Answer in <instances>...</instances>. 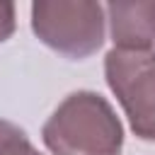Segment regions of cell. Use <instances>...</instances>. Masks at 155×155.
<instances>
[{
	"instance_id": "obj_1",
	"label": "cell",
	"mask_w": 155,
	"mask_h": 155,
	"mask_svg": "<svg viewBox=\"0 0 155 155\" xmlns=\"http://www.w3.org/2000/svg\"><path fill=\"white\" fill-rule=\"evenodd\" d=\"M41 138L53 155H121L124 126L102 94L78 90L56 107Z\"/></svg>"
},
{
	"instance_id": "obj_3",
	"label": "cell",
	"mask_w": 155,
	"mask_h": 155,
	"mask_svg": "<svg viewBox=\"0 0 155 155\" xmlns=\"http://www.w3.org/2000/svg\"><path fill=\"white\" fill-rule=\"evenodd\" d=\"M104 75L131 131L143 140H155V51L111 48L104 56Z\"/></svg>"
},
{
	"instance_id": "obj_6",
	"label": "cell",
	"mask_w": 155,
	"mask_h": 155,
	"mask_svg": "<svg viewBox=\"0 0 155 155\" xmlns=\"http://www.w3.org/2000/svg\"><path fill=\"white\" fill-rule=\"evenodd\" d=\"M15 31V5L0 2V44L7 41Z\"/></svg>"
},
{
	"instance_id": "obj_5",
	"label": "cell",
	"mask_w": 155,
	"mask_h": 155,
	"mask_svg": "<svg viewBox=\"0 0 155 155\" xmlns=\"http://www.w3.org/2000/svg\"><path fill=\"white\" fill-rule=\"evenodd\" d=\"M0 155H41V153L29 143L27 133L19 126L0 119Z\"/></svg>"
},
{
	"instance_id": "obj_4",
	"label": "cell",
	"mask_w": 155,
	"mask_h": 155,
	"mask_svg": "<svg viewBox=\"0 0 155 155\" xmlns=\"http://www.w3.org/2000/svg\"><path fill=\"white\" fill-rule=\"evenodd\" d=\"M111 39L121 51H150L155 44V2H109Z\"/></svg>"
},
{
	"instance_id": "obj_2",
	"label": "cell",
	"mask_w": 155,
	"mask_h": 155,
	"mask_svg": "<svg viewBox=\"0 0 155 155\" xmlns=\"http://www.w3.org/2000/svg\"><path fill=\"white\" fill-rule=\"evenodd\" d=\"M31 31L68 58H87L104 44V7L90 0H36Z\"/></svg>"
}]
</instances>
